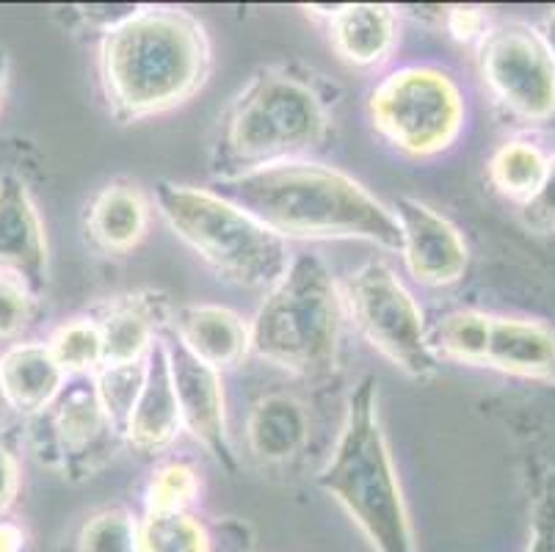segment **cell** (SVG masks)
Listing matches in <instances>:
<instances>
[{
	"label": "cell",
	"mask_w": 555,
	"mask_h": 552,
	"mask_svg": "<svg viewBox=\"0 0 555 552\" xmlns=\"http://www.w3.org/2000/svg\"><path fill=\"white\" fill-rule=\"evenodd\" d=\"M335 125V89L299 61L257 69L221 111L208 164L216 180L266 166L307 161L326 144Z\"/></svg>",
	"instance_id": "1"
},
{
	"label": "cell",
	"mask_w": 555,
	"mask_h": 552,
	"mask_svg": "<svg viewBox=\"0 0 555 552\" xmlns=\"http://www.w3.org/2000/svg\"><path fill=\"white\" fill-rule=\"evenodd\" d=\"M214 191L285 241H365L401 252V230L390 207L335 166L287 161L216 180Z\"/></svg>",
	"instance_id": "2"
},
{
	"label": "cell",
	"mask_w": 555,
	"mask_h": 552,
	"mask_svg": "<svg viewBox=\"0 0 555 552\" xmlns=\"http://www.w3.org/2000/svg\"><path fill=\"white\" fill-rule=\"evenodd\" d=\"M100 84L111 114L141 121L189 103L214 69L208 30L183 9L141 7L100 39Z\"/></svg>",
	"instance_id": "3"
},
{
	"label": "cell",
	"mask_w": 555,
	"mask_h": 552,
	"mask_svg": "<svg viewBox=\"0 0 555 552\" xmlns=\"http://www.w3.org/2000/svg\"><path fill=\"white\" fill-rule=\"evenodd\" d=\"M318 486L346 509L376 552H415L401 480L392 464L371 376L348 395L346 420Z\"/></svg>",
	"instance_id": "4"
},
{
	"label": "cell",
	"mask_w": 555,
	"mask_h": 552,
	"mask_svg": "<svg viewBox=\"0 0 555 552\" xmlns=\"http://www.w3.org/2000/svg\"><path fill=\"white\" fill-rule=\"evenodd\" d=\"M343 321L346 304L330 266L299 255L251 318L249 354L294 376L326 378L337 371Z\"/></svg>",
	"instance_id": "5"
},
{
	"label": "cell",
	"mask_w": 555,
	"mask_h": 552,
	"mask_svg": "<svg viewBox=\"0 0 555 552\" xmlns=\"http://www.w3.org/2000/svg\"><path fill=\"white\" fill-rule=\"evenodd\" d=\"M155 205L171 232L232 285L269 291L291 266L285 238L214 189L158 180Z\"/></svg>",
	"instance_id": "6"
},
{
	"label": "cell",
	"mask_w": 555,
	"mask_h": 552,
	"mask_svg": "<svg viewBox=\"0 0 555 552\" xmlns=\"http://www.w3.org/2000/svg\"><path fill=\"white\" fill-rule=\"evenodd\" d=\"M373 130L409 158H434L451 150L464 128V98L456 78L440 67L392 69L367 100Z\"/></svg>",
	"instance_id": "7"
},
{
	"label": "cell",
	"mask_w": 555,
	"mask_h": 552,
	"mask_svg": "<svg viewBox=\"0 0 555 552\" xmlns=\"http://www.w3.org/2000/svg\"><path fill=\"white\" fill-rule=\"evenodd\" d=\"M340 291L357 332L387 362L412 378L437 373L440 357L428 341L421 304L385 260H367L348 277Z\"/></svg>",
	"instance_id": "8"
},
{
	"label": "cell",
	"mask_w": 555,
	"mask_h": 552,
	"mask_svg": "<svg viewBox=\"0 0 555 552\" xmlns=\"http://www.w3.org/2000/svg\"><path fill=\"white\" fill-rule=\"evenodd\" d=\"M122 434L100 403L92 376L67 378L55 401L28 418V450L44 470L83 480L111 462Z\"/></svg>",
	"instance_id": "9"
},
{
	"label": "cell",
	"mask_w": 555,
	"mask_h": 552,
	"mask_svg": "<svg viewBox=\"0 0 555 552\" xmlns=\"http://www.w3.org/2000/svg\"><path fill=\"white\" fill-rule=\"evenodd\" d=\"M478 73L494 103L531 125L555 119V61L533 25L508 20L478 42Z\"/></svg>",
	"instance_id": "10"
},
{
	"label": "cell",
	"mask_w": 555,
	"mask_h": 552,
	"mask_svg": "<svg viewBox=\"0 0 555 552\" xmlns=\"http://www.w3.org/2000/svg\"><path fill=\"white\" fill-rule=\"evenodd\" d=\"M166 357H169L171 384L178 395L180 420L183 432H189L202 448L214 455L221 467L235 473V450L227 434V407H224V387H221V373L214 371L210 364L196 359L183 343L169 332V326L160 332Z\"/></svg>",
	"instance_id": "11"
},
{
	"label": "cell",
	"mask_w": 555,
	"mask_h": 552,
	"mask_svg": "<svg viewBox=\"0 0 555 552\" xmlns=\"http://www.w3.org/2000/svg\"><path fill=\"white\" fill-rule=\"evenodd\" d=\"M390 210L401 230L406 271L426 287L456 285L470 262V249L459 227L415 196H398Z\"/></svg>",
	"instance_id": "12"
},
{
	"label": "cell",
	"mask_w": 555,
	"mask_h": 552,
	"mask_svg": "<svg viewBox=\"0 0 555 552\" xmlns=\"http://www.w3.org/2000/svg\"><path fill=\"white\" fill-rule=\"evenodd\" d=\"M0 273H9L37 296L48 291L50 252L44 221L31 191L17 175L0 177Z\"/></svg>",
	"instance_id": "13"
},
{
	"label": "cell",
	"mask_w": 555,
	"mask_h": 552,
	"mask_svg": "<svg viewBox=\"0 0 555 552\" xmlns=\"http://www.w3.org/2000/svg\"><path fill=\"white\" fill-rule=\"evenodd\" d=\"M153 202L139 182L111 180L86 205V241L103 255H130L147 238Z\"/></svg>",
	"instance_id": "14"
},
{
	"label": "cell",
	"mask_w": 555,
	"mask_h": 552,
	"mask_svg": "<svg viewBox=\"0 0 555 552\" xmlns=\"http://www.w3.org/2000/svg\"><path fill=\"white\" fill-rule=\"evenodd\" d=\"M171 312L175 310L169 307V298L158 291H135L116 296L98 318L105 364L147 359L150 348L169 326Z\"/></svg>",
	"instance_id": "15"
},
{
	"label": "cell",
	"mask_w": 555,
	"mask_h": 552,
	"mask_svg": "<svg viewBox=\"0 0 555 552\" xmlns=\"http://www.w3.org/2000/svg\"><path fill=\"white\" fill-rule=\"evenodd\" d=\"M169 332L219 373L238 368L249 354V323L221 304H185L171 312Z\"/></svg>",
	"instance_id": "16"
},
{
	"label": "cell",
	"mask_w": 555,
	"mask_h": 552,
	"mask_svg": "<svg viewBox=\"0 0 555 552\" xmlns=\"http://www.w3.org/2000/svg\"><path fill=\"white\" fill-rule=\"evenodd\" d=\"M180 432H183V420H180L178 395L171 384L169 357H166L164 341L158 337L147 354V378H144L133 414L125 425V442H130L141 453H160L175 445Z\"/></svg>",
	"instance_id": "17"
},
{
	"label": "cell",
	"mask_w": 555,
	"mask_h": 552,
	"mask_svg": "<svg viewBox=\"0 0 555 552\" xmlns=\"http://www.w3.org/2000/svg\"><path fill=\"white\" fill-rule=\"evenodd\" d=\"M330 42L346 64L376 69L390 61L398 44L396 9L385 3H348L330 20Z\"/></svg>",
	"instance_id": "18"
},
{
	"label": "cell",
	"mask_w": 555,
	"mask_h": 552,
	"mask_svg": "<svg viewBox=\"0 0 555 552\" xmlns=\"http://www.w3.org/2000/svg\"><path fill=\"white\" fill-rule=\"evenodd\" d=\"M483 368L519 378H555V329L528 318L492 316Z\"/></svg>",
	"instance_id": "19"
},
{
	"label": "cell",
	"mask_w": 555,
	"mask_h": 552,
	"mask_svg": "<svg viewBox=\"0 0 555 552\" xmlns=\"http://www.w3.org/2000/svg\"><path fill=\"white\" fill-rule=\"evenodd\" d=\"M0 384L9 409L31 418L55 401V395L67 384V373L55 362L48 343L17 341L0 354Z\"/></svg>",
	"instance_id": "20"
},
{
	"label": "cell",
	"mask_w": 555,
	"mask_h": 552,
	"mask_svg": "<svg viewBox=\"0 0 555 552\" xmlns=\"http://www.w3.org/2000/svg\"><path fill=\"white\" fill-rule=\"evenodd\" d=\"M310 439V418L299 398L287 393L262 395L246 418V445L257 462L287 464Z\"/></svg>",
	"instance_id": "21"
},
{
	"label": "cell",
	"mask_w": 555,
	"mask_h": 552,
	"mask_svg": "<svg viewBox=\"0 0 555 552\" xmlns=\"http://www.w3.org/2000/svg\"><path fill=\"white\" fill-rule=\"evenodd\" d=\"M489 182L508 200L525 202L539 191L547 171V158L531 141H506L489 158Z\"/></svg>",
	"instance_id": "22"
},
{
	"label": "cell",
	"mask_w": 555,
	"mask_h": 552,
	"mask_svg": "<svg viewBox=\"0 0 555 552\" xmlns=\"http://www.w3.org/2000/svg\"><path fill=\"white\" fill-rule=\"evenodd\" d=\"M489 323H492V316H487V312L459 310L442 318L434 326V332L428 334V341H431L437 357L451 359V362L459 364L483 368V362H487Z\"/></svg>",
	"instance_id": "23"
},
{
	"label": "cell",
	"mask_w": 555,
	"mask_h": 552,
	"mask_svg": "<svg viewBox=\"0 0 555 552\" xmlns=\"http://www.w3.org/2000/svg\"><path fill=\"white\" fill-rule=\"evenodd\" d=\"M55 362L62 364L67 378L94 376L105 364L103 334L98 318H73L53 332L48 343Z\"/></svg>",
	"instance_id": "24"
},
{
	"label": "cell",
	"mask_w": 555,
	"mask_h": 552,
	"mask_svg": "<svg viewBox=\"0 0 555 552\" xmlns=\"http://www.w3.org/2000/svg\"><path fill=\"white\" fill-rule=\"evenodd\" d=\"M139 552H210V536L189 511H147L139 523Z\"/></svg>",
	"instance_id": "25"
},
{
	"label": "cell",
	"mask_w": 555,
	"mask_h": 552,
	"mask_svg": "<svg viewBox=\"0 0 555 552\" xmlns=\"http://www.w3.org/2000/svg\"><path fill=\"white\" fill-rule=\"evenodd\" d=\"M144 378H147V359H139V362L103 364V368L92 376L94 389H98L100 395V403H103L111 423L119 428L122 437L125 425H128L135 401H139L141 387H144Z\"/></svg>",
	"instance_id": "26"
},
{
	"label": "cell",
	"mask_w": 555,
	"mask_h": 552,
	"mask_svg": "<svg viewBox=\"0 0 555 552\" xmlns=\"http://www.w3.org/2000/svg\"><path fill=\"white\" fill-rule=\"evenodd\" d=\"M78 552H139V523L122 505L98 511L80 530Z\"/></svg>",
	"instance_id": "27"
},
{
	"label": "cell",
	"mask_w": 555,
	"mask_h": 552,
	"mask_svg": "<svg viewBox=\"0 0 555 552\" xmlns=\"http://www.w3.org/2000/svg\"><path fill=\"white\" fill-rule=\"evenodd\" d=\"M199 495V475L183 462L164 464L147 486V511H185Z\"/></svg>",
	"instance_id": "28"
},
{
	"label": "cell",
	"mask_w": 555,
	"mask_h": 552,
	"mask_svg": "<svg viewBox=\"0 0 555 552\" xmlns=\"http://www.w3.org/2000/svg\"><path fill=\"white\" fill-rule=\"evenodd\" d=\"M39 296L20 280L0 273V343H17L37 318Z\"/></svg>",
	"instance_id": "29"
},
{
	"label": "cell",
	"mask_w": 555,
	"mask_h": 552,
	"mask_svg": "<svg viewBox=\"0 0 555 552\" xmlns=\"http://www.w3.org/2000/svg\"><path fill=\"white\" fill-rule=\"evenodd\" d=\"M522 224L533 232H555V155L547 158V171L539 185L537 194L525 202L522 210Z\"/></svg>",
	"instance_id": "30"
},
{
	"label": "cell",
	"mask_w": 555,
	"mask_h": 552,
	"mask_svg": "<svg viewBox=\"0 0 555 552\" xmlns=\"http://www.w3.org/2000/svg\"><path fill=\"white\" fill-rule=\"evenodd\" d=\"M442 23L451 30V37L462 44H478L489 30L487 14L478 7H448Z\"/></svg>",
	"instance_id": "31"
},
{
	"label": "cell",
	"mask_w": 555,
	"mask_h": 552,
	"mask_svg": "<svg viewBox=\"0 0 555 552\" xmlns=\"http://www.w3.org/2000/svg\"><path fill=\"white\" fill-rule=\"evenodd\" d=\"M20 486H23V470L17 453L0 445V514H7L17 503Z\"/></svg>",
	"instance_id": "32"
},
{
	"label": "cell",
	"mask_w": 555,
	"mask_h": 552,
	"mask_svg": "<svg viewBox=\"0 0 555 552\" xmlns=\"http://www.w3.org/2000/svg\"><path fill=\"white\" fill-rule=\"evenodd\" d=\"M141 7H130V3H100V7H78V14L83 23H89L92 28H98L100 34H108L111 28L122 25L125 20L133 17Z\"/></svg>",
	"instance_id": "33"
},
{
	"label": "cell",
	"mask_w": 555,
	"mask_h": 552,
	"mask_svg": "<svg viewBox=\"0 0 555 552\" xmlns=\"http://www.w3.org/2000/svg\"><path fill=\"white\" fill-rule=\"evenodd\" d=\"M25 530L17 523L0 519V552H23Z\"/></svg>",
	"instance_id": "34"
},
{
	"label": "cell",
	"mask_w": 555,
	"mask_h": 552,
	"mask_svg": "<svg viewBox=\"0 0 555 552\" xmlns=\"http://www.w3.org/2000/svg\"><path fill=\"white\" fill-rule=\"evenodd\" d=\"M9 73H12V59H9V50L0 44V108H3V100H7Z\"/></svg>",
	"instance_id": "35"
},
{
	"label": "cell",
	"mask_w": 555,
	"mask_h": 552,
	"mask_svg": "<svg viewBox=\"0 0 555 552\" xmlns=\"http://www.w3.org/2000/svg\"><path fill=\"white\" fill-rule=\"evenodd\" d=\"M542 39H544V44H547L550 55H553V61H555V12L547 17V25H544V30H542Z\"/></svg>",
	"instance_id": "36"
},
{
	"label": "cell",
	"mask_w": 555,
	"mask_h": 552,
	"mask_svg": "<svg viewBox=\"0 0 555 552\" xmlns=\"http://www.w3.org/2000/svg\"><path fill=\"white\" fill-rule=\"evenodd\" d=\"M12 412V409H9V401H7V393H3V384H0V423H3V420H7V414Z\"/></svg>",
	"instance_id": "37"
}]
</instances>
